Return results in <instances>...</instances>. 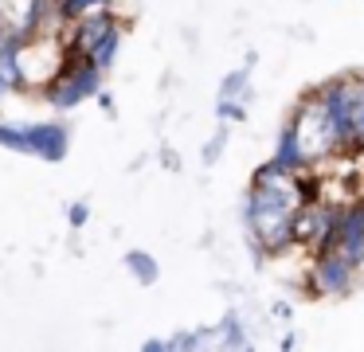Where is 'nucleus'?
<instances>
[{
	"label": "nucleus",
	"instance_id": "nucleus-1",
	"mask_svg": "<svg viewBox=\"0 0 364 352\" xmlns=\"http://www.w3.org/2000/svg\"><path fill=\"white\" fill-rule=\"evenodd\" d=\"M298 208L301 200H298V188H294V172L278 169L274 161L259 164L251 176V188L243 196V208H239L247 242H251L259 262L262 258H278L286 250H298V242H294Z\"/></svg>",
	"mask_w": 364,
	"mask_h": 352
},
{
	"label": "nucleus",
	"instance_id": "nucleus-2",
	"mask_svg": "<svg viewBox=\"0 0 364 352\" xmlns=\"http://www.w3.org/2000/svg\"><path fill=\"white\" fill-rule=\"evenodd\" d=\"M102 82H106V70L98 67L90 55L75 51V47H67L63 55V67H59V75L51 78L48 86H43V102H48L51 110H59V114H67V110L82 106V102L98 98L102 94Z\"/></svg>",
	"mask_w": 364,
	"mask_h": 352
},
{
	"label": "nucleus",
	"instance_id": "nucleus-3",
	"mask_svg": "<svg viewBox=\"0 0 364 352\" xmlns=\"http://www.w3.org/2000/svg\"><path fill=\"white\" fill-rule=\"evenodd\" d=\"M0 149L59 164L71 153V129L63 122H0Z\"/></svg>",
	"mask_w": 364,
	"mask_h": 352
},
{
	"label": "nucleus",
	"instance_id": "nucleus-4",
	"mask_svg": "<svg viewBox=\"0 0 364 352\" xmlns=\"http://www.w3.org/2000/svg\"><path fill=\"white\" fill-rule=\"evenodd\" d=\"M360 266L337 247H321L317 255H309V270H306V289L309 297H348L360 282Z\"/></svg>",
	"mask_w": 364,
	"mask_h": 352
},
{
	"label": "nucleus",
	"instance_id": "nucleus-5",
	"mask_svg": "<svg viewBox=\"0 0 364 352\" xmlns=\"http://www.w3.org/2000/svg\"><path fill=\"white\" fill-rule=\"evenodd\" d=\"M118 12L114 8H95V12H87V16H79V20H71L67 23V31H63V39H67V47H75V51H82V55H90L98 43H102V36L110 28H118Z\"/></svg>",
	"mask_w": 364,
	"mask_h": 352
},
{
	"label": "nucleus",
	"instance_id": "nucleus-6",
	"mask_svg": "<svg viewBox=\"0 0 364 352\" xmlns=\"http://www.w3.org/2000/svg\"><path fill=\"white\" fill-rule=\"evenodd\" d=\"M270 161H274L278 169H286V172H301V169H309V156H306V149H301V141H298V133H294V125H290V122L282 125V133H278Z\"/></svg>",
	"mask_w": 364,
	"mask_h": 352
},
{
	"label": "nucleus",
	"instance_id": "nucleus-7",
	"mask_svg": "<svg viewBox=\"0 0 364 352\" xmlns=\"http://www.w3.org/2000/svg\"><path fill=\"white\" fill-rule=\"evenodd\" d=\"M122 266L129 270V278H134L137 286H157L161 282V262L149 255V250H141V247H129L126 258H122Z\"/></svg>",
	"mask_w": 364,
	"mask_h": 352
},
{
	"label": "nucleus",
	"instance_id": "nucleus-8",
	"mask_svg": "<svg viewBox=\"0 0 364 352\" xmlns=\"http://www.w3.org/2000/svg\"><path fill=\"white\" fill-rule=\"evenodd\" d=\"M215 98H239V102H251L255 98V86H251V67H235V70H228L223 75V82H220V94Z\"/></svg>",
	"mask_w": 364,
	"mask_h": 352
},
{
	"label": "nucleus",
	"instance_id": "nucleus-9",
	"mask_svg": "<svg viewBox=\"0 0 364 352\" xmlns=\"http://www.w3.org/2000/svg\"><path fill=\"white\" fill-rule=\"evenodd\" d=\"M122 43H126V23H118V28L106 31L102 43H98L95 51H90V59H95L102 70H110L114 63H118V55H122Z\"/></svg>",
	"mask_w": 364,
	"mask_h": 352
},
{
	"label": "nucleus",
	"instance_id": "nucleus-10",
	"mask_svg": "<svg viewBox=\"0 0 364 352\" xmlns=\"http://www.w3.org/2000/svg\"><path fill=\"white\" fill-rule=\"evenodd\" d=\"M215 333H220V348H251V336H247L239 313H228V317L215 325Z\"/></svg>",
	"mask_w": 364,
	"mask_h": 352
},
{
	"label": "nucleus",
	"instance_id": "nucleus-11",
	"mask_svg": "<svg viewBox=\"0 0 364 352\" xmlns=\"http://www.w3.org/2000/svg\"><path fill=\"white\" fill-rule=\"evenodd\" d=\"M215 122L220 125H243L247 122V102H239V98H215Z\"/></svg>",
	"mask_w": 364,
	"mask_h": 352
},
{
	"label": "nucleus",
	"instance_id": "nucleus-12",
	"mask_svg": "<svg viewBox=\"0 0 364 352\" xmlns=\"http://www.w3.org/2000/svg\"><path fill=\"white\" fill-rule=\"evenodd\" d=\"M228 141H231V125H220V129L212 133V141H208L204 149H200V156H204V164H215L223 156V149H228Z\"/></svg>",
	"mask_w": 364,
	"mask_h": 352
},
{
	"label": "nucleus",
	"instance_id": "nucleus-13",
	"mask_svg": "<svg viewBox=\"0 0 364 352\" xmlns=\"http://www.w3.org/2000/svg\"><path fill=\"white\" fill-rule=\"evenodd\" d=\"M67 223L79 231V227H87L90 223V203H82V200H75L71 208H67Z\"/></svg>",
	"mask_w": 364,
	"mask_h": 352
},
{
	"label": "nucleus",
	"instance_id": "nucleus-14",
	"mask_svg": "<svg viewBox=\"0 0 364 352\" xmlns=\"http://www.w3.org/2000/svg\"><path fill=\"white\" fill-rule=\"evenodd\" d=\"M270 317H278V321L290 325V321H294V305L290 302H270Z\"/></svg>",
	"mask_w": 364,
	"mask_h": 352
},
{
	"label": "nucleus",
	"instance_id": "nucleus-15",
	"mask_svg": "<svg viewBox=\"0 0 364 352\" xmlns=\"http://www.w3.org/2000/svg\"><path fill=\"white\" fill-rule=\"evenodd\" d=\"M141 348H149V352H165V348H168V336H149V341H145Z\"/></svg>",
	"mask_w": 364,
	"mask_h": 352
},
{
	"label": "nucleus",
	"instance_id": "nucleus-16",
	"mask_svg": "<svg viewBox=\"0 0 364 352\" xmlns=\"http://www.w3.org/2000/svg\"><path fill=\"white\" fill-rule=\"evenodd\" d=\"M282 348H298V333H286L282 336Z\"/></svg>",
	"mask_w": 364,
	"mask_h": 352
},
{
	"label": "nucleus",
	"instance_id": "nucleus-17",
	"mask_svg": "<svg viewBox=\"0 0 364 352\" xmlns=\"http://www.w3.org/2000/svg\"><path fill=\"white\" fill-rule=\"evenodd\" d=\"M12 4H16V0H0V12H9Z\"/></svg>",
	"mask_w": 364,
	"mask_h": 352
}]
</instances>
